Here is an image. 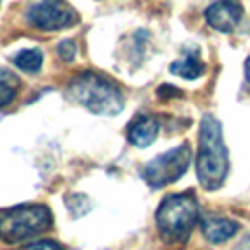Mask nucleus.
<instances>
[{
  "label": "nucleus",
  "instance_id": "nucleus-1",
  "mask_svg": "<svg viewBox=\"0 0 250 250\" xmlns=\"http://www.w3.org/2000/svg\"><path fill=\"white\" fill-rule=\"evenodd\" d=\"M198 180L207 191L222 187L229 173V151L222 136V125L213 114H207L200 125V147H198Z\"/></svg>",
  "mask_w": 250,
  "mask_h": 250
},
{
  "label": "nucleus",
  "instance_id": "nucleus-2",
  "mask_svg": "<svg viewBox=\"0 0 250 250\" xmlns=\"http://www.w3.org/2000/svg\"><path fill=\"white\" fill-rule=\"evenodd\" d=\"M200 207L191 193L169 195L156 211V226L165 244H185L198 224Z\"/></svg>",
  "mask_w": 250,
  "mask_h": 250
},
{
  "label": "nucleus",
  "instance_id": "nucleus-3",
  "mask_svg": "<svg viewBox=\"0 0 250 250\" xmlns=\"http://www.w3.org/2000/svg\"><path fill=\"white\" fill-rule=\"evenodd\" d=\"M68 97L97 114H117L123 110V95L110 77L82 73L68 83Z\"/></svg>",
  "mask_w": 250,
  "mask_h": 250
},
{
  "label": "nucleus",
  "instance_id": "nucleus-4",
  "mask_svg": "<svg viewBox=\"0 0 250 250\" xmlns=\"http://www.w3.org/2000/svg\"><path fill=\"white\" fill-rule=\"evenodd\" d=\"M53 217L44 204H22L0 213V239L7 244H18L51 226Z\"/></svg>",
  "mask_w": 250,
  "mask_h": 250
},
{
  "label": "nucleus",
  "instance_id": "nucleus-5",
  "mask_svg": "<svg viewBox=\"0 0 250 250\" xmlns=\"http://www.w3.org/2000/svg\"><path fill=\"white\" fill-rule=\"evenodd\" d=\"M191 165V147L189 145H178L171 151L156 156L151 163L143 167V178L149 187L160 189V187L169 185V182L180 180L187 173Z\"/></svg>",
  "mask_w": 250,
  "mask_h": 250
},
{
  "label": "nucleus",
  "instance_id": "nucleus-6",
  "mask_svg": "<svg viewBox=\"0 0 250 250\" xmlns=\"http://www.w3.org/2000/svg\"><path fill=\"white\" fill-rule=\"evenodd\" d=\"M77 11L64 0H40L29 9V22L40 31H62L75 26Z\"/></svg>",
  "mask_w": 250,
  "mask_h": 250
},
{
  "label": "nucleus",
  "instance_id": "nucleus-7",
  "mask_svg": "<svg viewBox=\"0 0 250 250\" xmlns=\"http://www.w3.org/2000/svg\"><path fill=\"white\" fill-rule=\"evenodd\" d=\"M207 22L213 29L222 31V33H230L239 26L244 16V9L237 0H217L207 9Z\"/></svg>",
  "mask_w": 250,
  "mask_h": 250
},
{
  "label": "nucleus",
  "instance_id": "nucleus-8",
  "mask_svg": "<svg viewBox=\"0 0 250 250\" xmlns=\"http://www.w3.org/2000/svg\"><path fill=\"white\" fill-rule=\"evenodd\" d=\"M200 229H202V235L207 237V242L222 244V242H229L230 237H235L239 233V222L222 217V215H207L200 222Z\"/></svg>",
  "mask_w": 250,
  "mask_h": 250
},
{
  "label": "nucleus",
  "instance_id": "nucleus-9",
  "mask_svg": "<svg viewBox=\"0 0 250 250\" xmlns=\"http://www.w3.org/2000/svg\"><path fill=\"white\" fill-rule=\"evenodd\" d=\"M160 132V125H158V119L149 117V114H141V117H136L129 125V143L136 147H147L151 145V143L156 141V136H158Z\"/></svg>",
  "mask_w": 250,
  "mask_h": 250
},
{
  "label": "nucleus",
  "instance_id": "nucleus-10",
  "mask_svg": "<svg viewBox=\"0 0 250 250\" xmlns=\"http://www.w3.org/2000/svg\"><path fill=\"white\" fill-rule=\"evenodd\" d=\"M171 73L180 75V77H187V79H198L200 75L204 73V64L195 55H187V57H182V60L173 62Z\"/></svg>",
  "mask_w": 250,
  "mask_h": 250
},
{
  "label": "nucleus",
  "instance_id": "nucleus-11",
  "mask_svg": "<svg viewBox=\"0 0 250 250\" xmlns=\"http://www.w3.org/2000/svg\"><path fill=\"white\" fill-rule=\"evenodd\" d=\"M13 64L18 66L24 73H38L44 64V55L38 48H31V51H20L13 55Z\"/></svg>",
  "mask_w": 250,
  "mask_h": 250
},
{
  "label": "nucleus",
  "instance_id": "nucleus-12",
  "mask_svg": "<svg viewBox=\"0 0 250 250\" xmlns=\"http://www.w3.org/2000/svg\"><path fill=\"white\" fill-rule=\"evenodd\" d=\"M18 88H20V79L13 73L0 68V108L9 105L18 95Z\"/></svg>",
  "mask_w": 250,
  "mask_h": 250
},
{
  "label": "nucleus",
  "instance_id": "nucleus-13",
  "mask_svg": "<svg viewBox=\"0 0 250 250\" xmlns=\"http://www.w3.org/2000/svg\"><path fill=\"white\" fill-rule=\"evenodd\" d=\"M57 53H60L62 60L73 62V60H75V55H77V48H75V42H73V40H64V42H62L60 46H57Z\"/></svg>",
  "mask_w": 250,
  "mask_h": 250
},
{
  "label": "nucleus",
  "instance_id": "nucleus-14",
  "mask_svg": "<svg viewBox=\"0 0 250 250\" xmlns=\"http://www.w3.org/2000/svg\"><path fill=\"white\" fill-rule=\"evenodd\" d=\"M20 250H64V248H62L60 244L51 242V239H40V242H33V244H29V246H24Z\"/></svg>",
  "mask_w": 250,
  "mask_h": 250
},
{
  "label": "nucleus",
  "instance_id": "nucleus-15",
  "mask_svg": "<svg viewBox=\"0 0 250 250\" xmlns=\"http://www.w3.org/2000/svg\"><path fill=\"white\" fill-rule=\"evenodd\" d=\"M244 70H246V82H248V86H250V57L246 60V66H244Z\"/></svg>",
  "mask_w": 250,
  "mask_h": 250
},
{
  "label": "nucleus",
  "instance_id": "nucleus-16",
  "mask_svg": "<svg viewBox=\"0 0 250 250\" xmlns=\"http://www.w3.org/2000/svg\"><path fill=\"white\" fill-rule=\"evenodd\" d=\"M242 250H250V248H248V244H244V246H242Z\"/></svg>",
  "mask_w": 250,
  "mask_h": 250
}]
</instances>
